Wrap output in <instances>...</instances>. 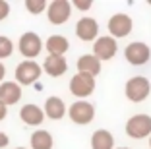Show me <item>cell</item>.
<instances>
[{
  "label": "cell",
  "instance_id": "6da1fadb",
  "mask_svg": "<svg viewBox=\"0 0 151 149\" xmlns=\"http://www.w3.org/2000/svg\"><path fill=\"white\" fill-rule=\"evenodd\" d=\"M151 93V83L149 79L143 76H134L126 81V97L132 103H142L145 101Z\"/></svg>",
  "mask_w": 151,
  "mask_h": 149
},
{
  "label": "cell",
  "instance_id": "7a4b0ae2",
  "mask_svg": "<svg viewBox=\"0 0 151 149\" xmlns=\"http://www.w3.org/2000/svg\"><path fill=\"white\" fill-rule=\"evenodd\" d=\"M126 134L132 140H143L151 136V116L149 114H134L126 122Z\"/></svg>",
  "mask_w": 151,
  "mask_h": 149
},
{
  "label": "cell",
  "instance_id": "3957f363",
  "mask_svg": "<svg viewBox=\"0 0 151 149\" xmlns=\"http://www.w3.org/2000/svg\"><path fill=\"white\" fill-rule=\"evenodd\" d=\"M43 70H41V66L33 60H23L18 64L16 68V83L22 87V85H31L35 83L37 79L41 78Z\"/></svg>",
  "mask_w": 151,
  "mask_h": 149
},
{
  "label": "cell",
  "instance_id": "277c9868",
  "mask_svg": "<svg viewBox=\"0 0 151 149\" xmlns=\"http://www.w3.org/2000/svg\"><path fill=\"white\" fill-rule=\"evenodd\" d=\"M18 48H19V53H22L27 60H33V58L39 56L41 50H43V41H41V37L37 35V33L27 31V33H23V35L19 37Z\"/></svg>",
  "mask_w": 151,
  "mask_h": 149
},
{
  "label": "cell",
  "instance_id": "5b68a950",
  "mask_svg": "<svg viewBox=\"0 0 151 149\" xmlns=\"http://www.w3.org/2000/svg\"><path fill=\"white\" fill-rule=\"evenodd\" d=\"M95 91V78L87 74H76L70 79V93L76 95L80 101H85V97H89Z\"/></svg>",
  "mask_w": 151,
  "mask_h": 149
},
{
  "label": "cell",
  "instance_id": "8992f818",
  "mask_svg": "<svg viewBox=\"0 0 151 149\" xmlns=\"http://www.w3.org/2000/svg\"><path fill=\"white\" fill-rule=\"evenodd\" d=\"M68 114H70V120L74 124L85 126V124H89L95 118V107L87 101H76L74 105H70Z\"/></svg>",
  "mask_w": 151,
  "mask_h": 149
},
{
  "label": "cell",
  "instance_id": "52a82bcc",
  "mask_svg": "<svg viewBox=\"0 0 151 149\" xmlns=\"http://www.w3.org/2000/svg\"><path fill=\"white\" fill-rule=\"evenodd\" d=\"M47 16H49V22L54 25H62L70 19L72 16V4L68 0H52L49 6H47Z\"/></svg>",
  "mask_w": 151,
  "mask_h": 149
},
{
  "label": "cell",
  "instance_id": "ba28073f",
  "mask_svg": "<svg viewBox=\"0 0 151 149\" xmlns=\"http://www.w3.org/2000/svg\"><path fill=\"white\" fill-rule=\"evenodd\" d=\"M116 50H118V45H116V39H112L111 35L97 37L95 43H93V56L97 58L99 62H105V60L114 58Z\"/></svg>",
  "mask_w": 151,
  "mask_h": 149
},
{
  "label": "cell",
  "instance_id": "9c48e42d",
  "mask_svg": "<svg viewBox=\"0 0 151 149\" xmlns=\"http://www.w3.org/2000/svg\"><path fill=\"white\" fill-rule=\"evenodd\" d=\"M107 27H109V33H111L112 39H122V37H126L132 31L134 22L126 14H114V16H111Z\"/></svg>",
  "mask_w": 151,
  "mask_h": 149
},
{
  "label": "cell",
  "instance_id": "30bf717a",
  "mask_svg": "<svg viewBox=\"0 0 151 149\" xmlns=\"http://www.w3.org/2000/svg\"><path fill=\"white\" fill-rule=\"evenodd\" d=\"M124 56L132 66H142V64H145V62L149 60L151 50H149V47H147L145 43L136 41V43H130L128 47H126Z\"/></svg>",
  "mask_w": 151,
  "mask_h": 149
},
{
  "label": "cell",
  "instance_id": "8fae6325",
  "mask_svg": "<svg viewBox=\"0 0 151 149\" xmlns=\"http://www.w3.org/2000/svg\"><path fill=\"white\" fill-rule=\"evenodd\" d=\"M76 35L80 37L81 41H85V43L95 41L99 37V23H97V19L89 18V16L81 18L80 22L76 23Z\"/></svg>",
  "mask_w": 151,
  "mask_h": 149
},
{
  "label": "cell",
  "instance_id": "7c38bea8",
  "mask_svg": "<svg viewBox=\"0 0 151 149\" xmlns=\"http://www.w3.org/2000/svg\"><path fill=\"white\" fill-rule=\"evenodd\" d=\"M19 99H22V87L16 81H2L0 83V103L2 105H16Z\"/></svg>",
  "mask_w": 151,
  "mask_h": 149
},
{
  "label": "cell",
  "instance_id": "4fadbf2b",
  "mask_svg": "<svg viewBox=\"0 0 151 149\" xmlns=\"http://www.w3.org/2000/svg\"><path fill=\"white\" fill-rule=\"evenodd\" d=\"M68 112L66 109V103L60 99V97H49L47 101H45V107H43V114L45 116H49L50 120H60L64 118Z\"/></svg>",
  "mask_w": 151,
  "mask_h": 149
},
{
  "label": "cell",
  "instance_id": "5bb4252c",
  "mask_svg": "<svg viewBox=\"0 0 151 149\" xmlns=\"http://www.w3.org/2000/svg\"><path fill=\"white\" fill-rule=\"evenodd\" d=\"M41 70H45L50 78H60V76L66 74L68 62H66V58H64V56H52V54H49V56L45 58L43 68H41Z\"/></svg>",
  "mask_w": 151,
  "mask_h": 149
},
{
  "label": "cell",
  "instance_id": "9a60e30c",
  "mask_svg": "<svg viewBox=\"0 0 151 149\" xmlns=\"http://www.w3.org/2000/svg\"><path fill=\"white\" fill-rule=\"evenodd\" d=\"M19 118H22L23 124H27V126H39V124H43L45 114H43V109H41V107L29 103V105H23L22 109H19Z\"/></svg>",
  "mask_w": 151,
  "mask_h": 149
},
{
  "label": "cell",
  "instance_id": "2e32d148",
  "mask_svg": "<svg viewBox=\"0 0 151 149\" xmlns=\"http://www.w3.org/2000/svg\"><path fill=\"white\" fill-rule=\"evenodd\" d=\"M101 72V62L93 56V54H83L78 58V74H87L91 78Z\"/></svg>",
  "mask_w": 151,
  "mask_h": 149
},
{
  "label": "cell",
  "instance_id": "e0dca14e",
  "mask_svg": "<svg viewBox=\"0 0 151 149\" xmlns=\"http://www.w3.org/2000/svg\"><path fill=\"white\" fill-rule=\"evenodd\" d=\"M43 47H47L49 54H52V56H64L66 50L70 48V43L64 35H50Z\"/></svg>",
  "mask_w": 151,
  "mask_h": 149
},
{
  "label": "cell",
  "instance_id": "ac0fdd59",
  "mask_svg": "<svg viewBox=\"0 0 151 149\" xmlns=\"http://www.w3.org/2000/svg\"><path fill=\"white\" fill-rule=\"evenodd\" d=\"M91 149H114V137L109 130H95L91 136Z\"/></svg>",
  "mask_w": 151,
  "mask_h": 149
},
{
  "label": "cell",
  "instance_id": "d6986e66",
  "mask_svg": "<svg viewBox=\"0 0 151 149\" xmlns=\"http://www.w3.org/2000/svg\"><path fill=\"white\" fill-rule=\"evenodd\" d=\"M31 149H52L54 140L50 136V132L47 130H37L31 134Z\"/></svg>",
  "mask_w": 151,
  "mask_h": 149
},
{
  "label": "cell",
  "instance_id": "ffe728a7",
  "mask_svg": "<svg viewBox=\"0 0 151 149\" xmlns=\"http://www.w3.org/2000/svg\"><path fill=\"white\" fill-rule=\"evenodd\" d=\"M14 53V43L10 37L6 35H0V60H4V58L12 56Z\"/></svg>",
  "mask_w": 151,
  "mask_h": 149
},
{
  "label": "cell",
  "instance_id": "44dd1931",
  "mask_svg": "<svg viewBox=\"0 0 151 149\" xmlns=\"http://www.w3.org/2000/svg\"><path fill=\"white\" fill-rule=\"evenodd\" d=\"M25 8H27V12H29V14L39 16L41 12L47 10V2H45V0H25Z\"/></svg>",
  "mask_w": 151,
  "mask_h": 149
},
{
  "label": "cell",
  "instance_id": "7402d4cb",
  "mask_svg": "<svg viewBox=\"0 0 151 149\" xmlns=\"http://www.w3.org/2000/svg\"><path fill=\"white\" fill-rule=\"evenodd\" d=\"M8 16H10V4L6 2V0H0V22L6 19Z\"/></svg>",
  "mask_w": 151,
  "mask_h": 149
},
{
  "label": "cell",
  "instance_id": "603a6c76",
  "mask_svg": "<svg viewBox=\"0 0 151 149\" xmlns=\"http://www.w3.org/2000/svg\"><path fill=\"white\" fill-rule=\"evenodd\" d=\"M72 4H74L78 10H81V12H85V10H89L91 6H93V4H91V0H74Z\"/></svg>",
  "mask_w": 151,
  "mask_h": 149
},
{
  "label": "cell",
  "instance_id": "cb8c5ba5",
  "mask_svg": "<svg viewBox=\"0 0 151 149\" xmlns=\"http://www.w3.org/2000/svg\"><path fill=\"white\" fill-rule=\"evenodd\" d=\"M8 143H10V137H8V134H4V132H0V149H2V147H6Z\"/></svg>",
  "mask_w": 151,
  "mask_h": 149
},
{
  "label": "cell",
  "instance_id": "d4e9b609",
  "mask_svg": "<svg viewBox=\"0 0 151 149\" xmlns=\"http://www.w3.org/2000/svg\"><path fill=\"white\" fill-rule=\"evenodd\" d=\"M6 114H8V107L0 103V122H2V120L6 118Z\"/></svg>",
  "mask_w": 151,
  "mask_h": 149
},
{
  "label": "cell",
  "instance_id": "484cf974",
  "mask_svg": "<svg viewBox=\"0 0 151 149\" xmlns=\"http://www.w3.org/2000/svg\"><path fill=\"white\" fill-rule=\"evenodd\" d=\"M4 76H6V66L0 62V83H2V79H4Z\"/></svg>",
  "mask_w": 151,
  "mask_h": 149
},
{
  "label": "cell",
  "instance_id": "4316f807",
  "mask_svg": "<svg viewBox=\"0 0 151 149\" xmlns=\"http://www.w3.org/2000/svg\"><path fill=\"white\" fill-rule=\"evenodd\" d=\"M149 147H151V136H149Z\"/></svg>",
  "mask_w": 151,
  "mask_h": 149
},
{
  "label": "cell",
  "instance_id": "83f0119b",
  "mask_svg": "<svg viewBox=\"0 0 151 149\" xmlns=\"http://www.w3.org/2000/svg\"><path fill=\"white\" fill-rule=\"evenodd\" d=\"M118 149H130V147H118Z\"/></svg>",
  "mask_w": 151,
  "mask_h": 149
},
{
  "label": "cell",
  "instance_id": "f1b7e54d",
  "mask_svg": "<svg viewBox=\"0 0 151 149\" xmlns=\"http://www.w3.org/2000/svg\"><path fill=\"white\" fill-rule=\"evenodd\" d=\"M16 149H25V147H16Z\"/></svg>",
  "mask_w": 151,
  "mask_h": 149
}]
</instances>
